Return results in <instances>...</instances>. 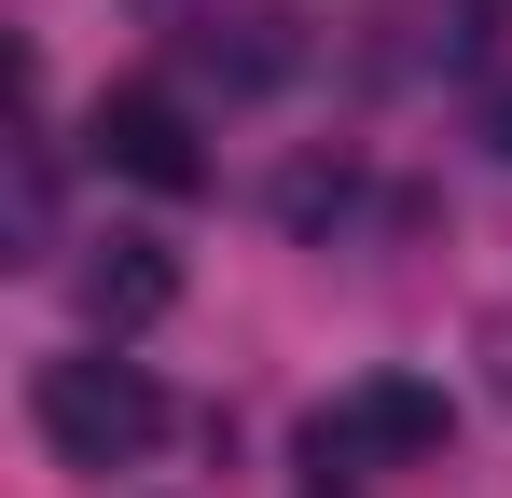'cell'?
I'll list each match as a JSON object with an SVG mask.
<instances>
[{
  "mask_svg": "<svg viewBox=\"0 0 512 498\" xmlns=\"http://www.w3.org/2000/svg\"><path fill=\"white\" fill-rule=\"evenodd\" d=\"M28 429L70 457V471H139L153 443H167V388L139 374V360H42L28 374Z\"/></svg>",
  "mask_w": 512,
  "mask_h": 498,
  "instance_id": "cell-1",
  "label": "cell"
},
{
  "mask_svg": "<svg viewBox=\"0 0 512 498\" xmlns=\"http://www.w3.org/2000/svg\"><path fill=\"white\" fill-rule=\"evenodd\" d=\"M457 443V402L429 388V374H346L333 402L305 415V471L319 485H360V471H416Z\"/></svg>",
  "mask_w": 512,
  "mask_h": 498,
  "instance_id": "cell-2",
  "label": "cell"
},
{
  "mask_svg": "<svg viewBox=\"0 0 512 498\" xmlns=\"http://www.w3.org/2000/svg\"><path fill=\"white\" fill-rule=\"evenodd\" d=\"M84 153L111 180H139V194H208V139H194V111H180L167 83H111L84 125Z\"/></svg>",
  "mask_w": 512,
  "mask_h": 498,
  "instance_id": "cell-3",
  "label": "cell"
},
{
  "mask_svg": "<svg viewBox=\"0 0 512 498\" xmlns=\"http://www.w3.org/2000/svg\"><path fill=\"white\" fill-rule=\"evenodd\" d=\"M70 305H84V332H111V346L153 332V319L180 305V249H167V236H97L84 263H70Z\"/></svg>",
  "mask_w": 512,
  "mask_h": 498,
  "instance_id": "cell-4",
  "label": "cell"
},
{
  "mask_svg": "<svg viewBox=\"0 0 512 498\" xmlns=\"http://www.w3.org/2000/svg\"><path fill=\"white\" fill-rule=\"evenodd\" d=\"M194 70L222 83V97H263V83L305 70V42H291V14H277V0H250V14H208V28H194Z\"/></svg>",
  "mask_w": 512,
  "mask_h": 498,
  "instance_id": "cell-5",
  "label": "cell"
},
{
  "mask_svg": "<svg viewBox=\"0 0 512 498\" xmlns=\"http://www.w3.org/2000/svg\"><path fill=\"white\" fill-rule=\"evenodd\" d=\"M56 249V166H42V139H14V249L0 263H42Z\"/></svg>",
  "mask_w": 512,
  "mask_h": 498,
  "instance_id": "cell-6",
  "label": "cell"
}]
</instances>
